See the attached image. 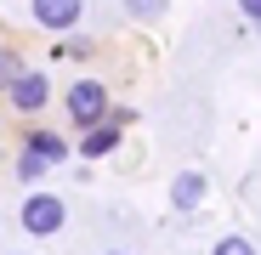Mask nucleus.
Listing matches in <instances>:
<instances>
[{"label":"nucleus","instance_id":"nucleus-1","mask_svg":"<svg viewBox=\"0 0 261 255\" xmlns=\"http://www.w3.org/2000/svg\"><path fill=\"white\" fill-rule=\"evenodd\" d=\"M63 108L68 119L80 125V131H97V125H108V85L102 79H80L63 91Z\"/></svg>","mask_w":261,"mask_h":255},{"label":"nucleus","instance_id":"nucleus-10","mask_svg":"<svg viewBox=\"0 0 261 255\" xmlns=\"http://www.w3.org/2000/svg\"><path fill=\"white\" fill-rule=\"evenodd\" d=\"M17 176H23V182H40V176H46V164H40L34 153H17Z\"/></svg>","mask_w":261,"mask_h":255},{"label":"nucleus","instance_id":"nucleus-12","mask_svg":"<svg viewBox=\"0 0 261 255\" xmlns=\"http://www.w3.org/2000/svg\"><path fill=\"white\" fill-rule=\"evenodd\" d=\"M244 17H250V23H261V0H244Z\"/></svg>","mask_w":261,"mask_h":255},{"label":"nucleus","instance_id":"nucleus-13","mask_svg":"<svg viewBox=\"0 0 261 255\" xmlns=\"http://www.w3.org/2000/svg\"><path fill=\"white\" fill-rule=\"evenodd\" d=\"M108 255H130V249H108Z\"/></svg>","mask_w":261,"mask_h":255},{"label":"nucleus","instance_id":"nucleus-3","mask_svg":"<svg viewBox=\"0 0 261 255\" xmlns=\"http://www.w3.org/2000/svg\"><path fill=\"white\" fill-rule=\"evenodd\" d=\"M80 17H85L80 0H34V23H40V29H51V34L80 29Z\"/></svg>","mask_w":261,"mask_h":255},{"label":"nucleus","instance_id":"nucleus-2","mask_svg":"<svg viewBox=\"0 0 261 255\" xmlns=\"http://www.w3.org/2000/svg\"><path fill=\"white\" fill-rule=\"evenodd\" d=\"M17 221H23V233H34V238H57V233L68 227V204H63L57 193H29L23 210H17Z\"/></svg>","mask_w":261,"mask_h":255},{"label":"nucleus","instance_id":"nucleus-4","mask_svg":"<svg viewBox=\"0 0 261 255\" xmlns=\"http://www.w3.org/2000/svg\"><path fill=\"white\" fill-rule=\"evenodd\" d=\"M6 97H12V108H17V114H40V108L51 102V79L40 74V68H29V74H23V79L12 85Z\"/></svg>","mask_w":261,"mask_h":255},{"label":"nucleus","instance_id":"nucleus-9","mask_svg":"<svg viewBox=\"0 0 261 255\" xmlns=\"http://www.w3.org/2000/svg\"><path fill=\"white\" fill-rule=\"evenodd\" d=\"M216 255H255V244L244 233H227V238H216Z\"/></svg>","mask_w":261,"mask_h":255},{"label":"nucleus","instance_id":"nucleus-8","mask_svg":"<svg viewBox=\"0 0 261 255\" xmlns=\"http://www.w3.org/2000/svg\"><path fill=\"white\" fill-rule=\"evenodd\" d=\"M23 74H29V68H23V57H17V51H0V91H12Z\"/></svg>","mask_w":261,"mask_h":255},{"label":"nucleus","instance_id":"nucleus-6","mask_svg":"<svg viewBox=\"0 0 261 255\" xmlns=\"http://www.w3.org/2000/svg\"><path fill=\"white\" fill-rule=\"evenodd\" d=\"M23 153H34L40 164H63L68 159V142L57 131H34V136H23Z\"/></svg>","mask_w":261,"mask_h":255},{"label":"nucleus","instance_id":"nucleus-11","mask_svg":"<svg viewBox=\"0 0 261 255\" xmlns=\"http://www.w3.org/2000/svg\"><path fill=\"white\" fill-rule=\"evenodd\" d=\"M57 57H91V40H57Z\"/></svg>","mask_w":261,"mask_h":255},{"label":"nucleus","instance_id":"nucleus-7","mask_svg":"<svg viewBox=\"0 0 261 255\" xmlns=\"http://www.w3.org/2000/svg\"><path fill=\"white\" fill-rule=\"evenodd\" d=\"M114 148H119V119L97 125V131H85V142H80V153H85V159H102V153H114Z\"/></svg>","mask_w":261,"mask_h":255},{"label":"nucleus","instance_id":"nucleus-5","mask_svg":"<svg viewBox=\"0 0 261 255\" xmlns=\"http://www.w3.org/2000/svg\"><path fill=\"white\" fill-rule=\"evenodd\" d=\"M204 170H182V176L176 182H170V204H176V210H199L204 204Z\"/></svg>","mask_w":261,"mask_h":255}]
</instances>
